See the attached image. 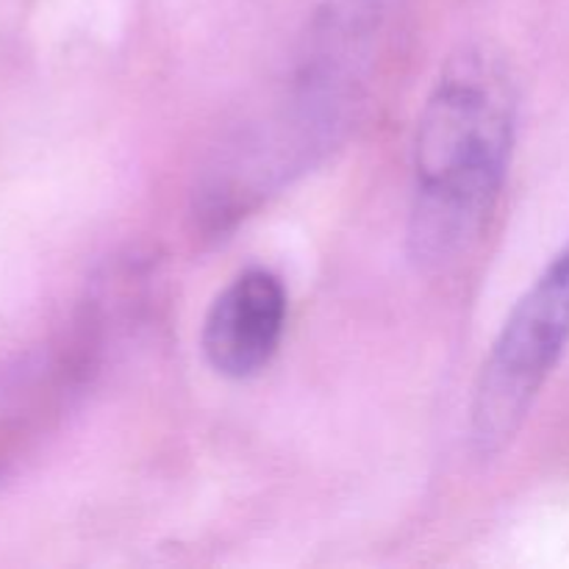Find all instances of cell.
Here are the masks:
<instances>
[{"label": "cell", "instance_id": "cell-5", "mask_svg": "<svg viewBox=\"0 0 569 569\" xmlns=\"http://www.w3.org/2000/svg\"><path fill=\"white\" fill-rule=\"evenodd\" d=\"M289 295L267 267H248L211 300L200 328V350L211 370L231 381L264 372L281 348Z\"/></svg>", "mask_w": 569, "mask_h": 569}, {"label": "cell", "instance_id": "cell-3", "mask_svg": "<svg viewBox=\"0 0 569 569\" xmlns=\"http://www.w3.org/2000/svg\"><path fill=\"white\" fill-rule=\"evenodd\" d=\"M569 345V239L506 317L478 372L470 445L481 461L511 448Z\"/></svg>", "mask_w": 569, "mask_h": 569}, {"label": "cell", "instance_id": "cell-4", "mask_svg": "<svg viewBox=\"0 0 569 569\" xmlns=\"http://www.w3.org/2000/svg\"><path fill=\"white\" fill-rule=\"evenodd\" d=\"M106 333L76 315L70 331L0 370V478L53 426L98 370Z\"/></svg>", "mask_w": 569, "mask_h": 569}, {"label": "cell", "instance_id": "cell-1", "mask_svg": "<svg viewBox=\"0 0 569 569\" xmlns=\"http://www.w3.org/2000/svg\"><path fill=\"white\" fill-rule=\"evenodd\" d=\"M383 17L387 0H322L281 89L206 167L194 194L203 228L226 231L342 142L365 94Z\"/></svg>", "mask_w": 569, "mask_h": 569}, {"label": "cell", "instance_id": "cell-2", "mask_svg": "<svg viewBox=\"0 0 569 569\" xmlns=\"http://www.w3.org/2000/svg\"><path fill=\"white\" fill-rule=\"evenodd\" d=\"M517 87L503 56L459 48L439 70L411 150L406 248L417 270L439 272L478 244L509 178Z\"/></svg>", "mask_w": 569, "mask_h": 569}]
</instances>
